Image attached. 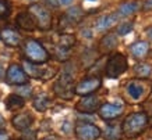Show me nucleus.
Masks as SVG:
<instances>
[{"label": "nucleus", "instance_id": "f257e3e1", "mask_svg": "<svg viewBox=\"0 0 152 140\" xmlns=\"http://www.w3.org/2000/svg\"><path fill=\"white\" fill-rule=\"evenodd\" d=\"M148 126V117L145 113H134L130 114L123 122V133L127 137H135L141 135L145 128Z\"/></svg>", "mask_w": 152, "mask_h": 140}, {"label": "nucleus", "instance_id": "f03ea898", "mask_svg": "<svg viewBox=\"0 0 152 140\" xmlns=\"http://www.w3.org/2000/svg\"><path fill=\"white\" fill-rule=\"evenodd\" d=\"M24 53L27 61L32 64H43L49 60V53L46 49L35 39H28L24 43Z\"/></svg>", "mask_w": 152, "mask_h": 140}, {"label": "nucleus", "instance_id": "7ed1b4c3", "mask_svg": "<svg viewBox=\"0 0 152 140\" xmlns=\"http://www.w3.org/2000/svg\"><path fill=\"white\" fill-rule=\"evenodd\" d=\"M127 67H129V61H127V57L121 53H115L112 54L106 63L105 67V75L107 78H115L120 76L121 74H124L127 71Z\"/></svg>", "mask_w": 152, "mask_h": 140}, {"label": "nucleus", "instance_id": "20e7f679", "mask_svg": "<svg viewBox=\"0 0 152 140\" xmlns=\"http://www.w3.org/2000/svg\"><path fill=\"white\" fill-rule=\"evenodd\" d=\"M55 89V93L59 97L64 100H70L73 99V96L75 95L74 93V85H73V75L69 74L67 71L61 74V76L57 79V82L53 86Z\"/></svg>", "mask_w": 152, "mask_h": 140}, {"label": "nucleus", "instance_id": "39448f33", "mask_svg": "<svg viewBox=\"0 0 152 140\" xmlns=\"http://www.w3.org/2000/svg\"><path fill=\"white\" fill-rule=\"evenodd\" d=\"M29 14L34 17L37 27L42 31H48L52 27V14L50 11L43 7L42 4H31L29 6Z\"/></svg>", "mask_w": 152, "mask_h": 140}, {"label": "nucleus", "instance_id": "423d86ee", "mask_svg": "<svg viewBox=\"0 0 152 140\" xmlns=\"http://www.w3.org/2000/svg\"><path fill=\"white\" fill-rule=\"evenodd\" d=\"M102 85V81L96 76H89L87 79H83L78 85L74 87V93L80 96H89L91 93L96 92Z\"/></svg>", "mask_w": 152, "mask_h": 140}, {"label": "nucleus", "instance_id": "0eeeda50", "mask_svg": "<svg viewBox=\"0 0 152 140\" xmlns=\"http://www.w3.org/2000/svg\"><path fill=\"white\" fill-rule=\"evenodd\" d=\"M101 135V129L92 123H78L75 126V136L80 140H96Z\"/></svg>", "mask_w": 152, "mask_h": 140}, {"label": "nucleus", "instance_id": "6e6552de", "mask_svg": "<svg viewBox=\"0 0 152 140\" xmlns=\"http://www.w3.org/2000/svg\"><path fill=\"white\" fill-rule=\"evenodd\" d=\"M6 81L10 85H27L28 75L24 72V69L17 64H11L6 72Z\"/></svg>", "mask_w": 152, "mask_h": 140}, {"label": "nucleus", "instance_id": "1a4fd4ad", "mask_svg": "<svg viewBox=\"0 0 152 140\" xmlns=\"http://www.w3.org/2000/svg\"><path fill=\"white\" fill-rule=\"evenodd\" d=\"M99 99L95 97V96H84L83 99L80 100L77 105H75V110L78 113H83V114H92L95 113L98 108H99Z\"/></svg>", "mask_w": 152, "mask_h": 140}, {"label": "nucleus", "instance_id": "9d476101", "mask_svg": "<svg viewBox=\"0 0 152 140\" xmlns=\"http://www.w3.org/2000/svg\"><path fill=\"white\" fill-rule=\"evenodd\" d=\"M98 113H99V117L105 121H110V119H115V118L120 117L123 114V108L119 107V105H115V104L106 103L102 104L101 107L98 108Z\"/></svg>", "mask_w": 152, "mask_h": 140}, {"label": "nucleus", "instance_id": "9b49d317", "mask_svg": "<svg viewBox=\"0 0 152 140\" xmlns=\"http://www.w3.org/2000/svg\"><path fill=\"white\" fill-rule=\"evenodd\" d=\"M0 39L4 42V45L10 46V47H17L21 43V36L15 29L11 28H4L0 31Z\"/></svg>", "mask_w": 152, "mask_h": 140}, {"label": "nucleus", "instance_id": "f8f14e48", "mask_svg": "<svg viewBox=\"0 0 152 140\" xmlns=\"http://www.w3.org/2000/svg\"><path fill=\"white\" fill-rule=\"evenodd\" d=\"M32 122H34L32 115L28 113L17 114V115H14L13 119H11L13 126L15 128V129H18V131H25V129H28V128L32 125Z\"/></svg>", "mask_w": 152, "mask_h": 140}, {"label": "nucleus", "instance_id": "ddd939ff", "mask_svg": "<svg viewBox=\"0 0 152 140\" xmlns=\"http://www.w3.org/2000/svg\"><path fill=\"white\" fill-rule=\"evenodd\" d=\"M15 22H17V25H18L21 29H24V31H34V29L37 28V22H35L34 17L29 13H27V11L20 13L18 15H17V18H15Z\"/></svg>", "mask_w": 152, "mask_h": 140}, {"label": "nucleus", "instance_id": "4468645a", "mask_svg": "<svg viewBox=\"0 0 152 140\" xmlns=\"http://www.w3.org/2000/svg\"><path fill=\"white\" fill-rule=\"evenodd\" d=\"M117 45H119L117 35L116 33H106L99 42V50H101V53H109L112 50H115Z\"/></svg>", "mask_w": 152, "mask_h": 140}, {"label": "nucleus", "instance_id": "2eb2a0df", "mask_svg": "<svg viewBox=\"0 0 152 140\" xmlns=\"http://www.w3.org/2000/svg\"><path fill=\"white\" fill-rule=\"evenodd\" d=\"M24 72L27 74V75H29V76L32 78H42V79H49V76H52L53 75V71H50V72H46V71H42V69H39L38 67H35V64L29 63V61H24Z\"/></svg>", "mask_w": 152, "mask_h": 140}, {"label": "nucleus", "instance_id": "dca6fc26", "mask_svg": "<svg viewBox=\"0 0 152 140\" xmlns=\"http://www.w3.org/2000/svg\"><path fill=\"white\" fill-rule=\"evenodd\" d=\"M130 51H131L133 57H135V58H142V57H145V56L148 54V51H149V46H148L147 42L140 40V42H137V43L131 45Z\"/></svg>", "mask_w": 152, "mask_h": 140}, {"label": "nucleus", "instance_id": "f3484780", "mask_svg": "<svg viewBox=\"0 0 152 140\" xmlns=\"http://www.w3.org/2000/svg\"><path fill=\"white\" fill-rule=\"evenodd\" d=\"M119 19V14H107V15H103L96 21V29L99 31H105L107 28H110L115 22H117Z\"/></svg>", "mask_w": 152, "mask_h": 140}, {"label": "nucleus", "instance_id": "a211bd4d", "mask_svg": "<svg viewBox=\"0 0 152 140\" xmlns=\"http://www.w3.org/2000/svg\"><path fill=\"white\" fill-rule=\"evenodd\" d=\"M24 104H25V100L18 95H10L6 99V108L10 110V111H15V110L23 108Z\"/></svg>", "mask_w": 152, "mask_h": 140}, {"label": "nucleus", "instance_id": "6ab92c4d", "mask_svg": "<svg viewBox=\"0 0 152 140\" xmlns=\"http://www.w3.org/2000/svg\"><path fill=\"white\" fill-rule=\"evenodd\" d=\"M49 105H50V99L48 97V95L41 93V95L35 96V99H34V108L37 110V111L43 113V111L48 110Z\"/></svg>", "mask_w": 152, "mask_h": 140}, {"label": "nucleus", "instance_id": "aec40b11", "mask_svg": "<svg viewBox=\"0 0 152 140\" xmlns=\"http://www.w3.org/2000/svg\"><path fill=\"white\" fill-rule=\"evenodd\" d=\"M137 10H138V3H137V1H124V3H121V4L119 6V13L117 14L126 17V15L134 14Z\"/></svg>", "mask_w": 152, "mask_h": 140}, {"label": "nucleus", "instance_id": "412c9836", "mask_svg": "<svg viewBox=\"0 0 152 140\" xmlns=\"http://www.w3.org/2000/svg\"><path fill=\"white\" fill-rule=\"evenodd\" d=\"M74 45H75V36L71 33H63L59 36V47H61V49L69 50Z\"/></svg>", "mask_w": 152, "mask_h": 140}, {"label": "nucleus", "instance_id": "4be33fe9", "mask_svg": "<svg viewBox=\"0 0 152 140\" xmlns=\"http://www.w3.org/2000/svg\"><path fill=\"white\" fill-rule=\"evenodd\" d=\"M64 15L71 24H75L83 18V10L80 9L78 6H75V7H71V9L67 10V13Z\"/></svg>", "mask_w": 152, "mask_h": 140}, {"label": "nucleus", "instance_id": "5701e85b", "mask_svg": "<svg viewBox=\"0 0 152 140\" xmlns=\"http://www.w3.org/2000/svg\"><path fill=\"white\" fill-rule=\"evenodd\" d=\"M127 92L134 100H138L142 96V86L137 83V82H131V83L127 85Z\"/></svg>", "mask_w": 152, "mask_h": 140}, {"label": "nucleus", "instance_id": "b1692460", "mask_svg": "<svg viewBox=\"0 0 152 140\" xmlns=\"http://www.w3.org/2000/svg\"><path fill=\"white\" fill-rule=\"evenodd\" d=\"M134 71H135V74H137V76L148 78L152 72V68H151L149 64H138V65H135Z\"/></svg>", "mask_w": 152, "mask_h": 140}, {"label": "nucleus", "instance_id": "393cba45", "mask_svg": "<svg viewBox=\"0 0 152 140\" xmlns=\"http://www.w3.org/2000/svg\"><path fill=\"white\" fill-rule=\"evenodd\" d=\"M131 31H133V22H121L117 27V35H121V36L130 33Z\"/></svg>", "mask_w": 152, "mask_h": 140}, {"label": "nucleus", "instance_id": "a878e982", "mask_svg": "<svg viewBox=\"0 0 152 140\" xmlns=\"http://www.w3.org/2000/svg\"><path fill=\"white\" fill-rule=\"evenodd\" d=\"M10 15V6L6 0H0V18Z\"/></svg>", "mask_w": 152, "mask_h": 140}, {"label": "nucleus", "instance_id": "bb28decb", "mask_svg": "<svg viewBox=\"0 0 152 140\" xmlns=\"http://www.w3.org/2000/svg\"><path fill=\"white\" fill-rule=\"evenodd\" d=\"M17 93L23 99L24 97H29V96L32 95V89H31V86H28V85H21V87H18V90H17Z\"/></svg>", "mask_w": 152, "mask_h": 140}, {"label": "nucleus", "instance_id": "cd10ccee", "mask_svg": "<svg viewBox=\"0 0 152 140\" xmlns=\"http://www.w3.org/2000/svg\"><path fill=\"white\" fill-rule=\"evenodd\" d=\"M21 140H37V132L25 129L21 133Z\"/></svg>", "mask_w": 152, "mask_h": 140}, {"label": "nucleus", "instance_id": "c85d7f7f", "mask_svg": "<svg viewBox=\"0 0 152 140\" xmlns=\"http://www.w3.org/2000/svg\"><path fill=\"white\" fill-rule=\"evenodd\" d=\"M56 57L60 60V61H64V60L69 58V50L66 49H61V47H57V50H56Z\"/></svg>", "mask_w": 152, "mask_h": 140}, {"label": "nucleus", "instance_id": "c756f323", "mask_svg": "<svg viewBox=\"0 0 152 140\" xmlns=\"http://www.w3.org/2000/svg\"><path fill=\"white\" fill-rule=\"evenodd\" d=\"M106 136H107L109 139H117V137H119V129H117V128L109 126L106 129Z\"/></svg>", "mask_w": 152, "mask_h": 140}, {"label": "nucleus", "instance_id": "7c9ffc66", "mask_svg": "<svg viewBox=\"0 0 152 140\" xmlns=\"http://www.w3.org/2000/svg\"><path fill=\"white\" fill-rule=\"evenodd\" d=\"M144 11H152V0H145L142 6Z\"/></svg>", "mask_w": 152, "mask_h": 140}, {"label": "nucleus", "instance_id": "2f4dec72", "mask_svg": "<svg viewBox=\"0 0 152 140\" xmlns=\"http://www.w3.org/2000/svg\"><path fill=\"white\" fill-rule=\"evenodd\" d=\"M63 131L66 132V133H70V122L66 121L64 123H63Z\"/></svg>", "mask_w": 152, "mask_h": 140}, {"label": "nucleus", "instance_id": "473e14b6", "mask_svg": "<svg viewBox=\"0 0 152 140\" xmlns=\"http://www.w3.org/2000/svg\"><path fill=\"white\" fill-rule=\"evenodd\" d=\"M46 3L50 4L52 7H57V6H59V1H57V0H46Z\"/></svg>", "mask_w": 152, "mask_h": 140}, {"label": "nucleus", "instance_id": "72a5a7b5", "mask_svg": "<svg viewBox=\"0 0 152 140\" xmlns=\"http://www.w3.org/2000/svg\"><path fill=\"white\" fill-rule=\"evenodd\" d=\"M4 126H6V122H4V118L0 115V132L4 129Z\"/></svg>", "mask_w": 152, "mask_h": 140}, {"label": "nucleus", "instance_id": "f704fd0d", "mask_svg": "<svg viewBox=\"0 0 152 140\" xmlns=\"http://www.w3.org/2000/svg\"><path fill=\"white\" fill-rule=\"evenodd\" d=\"M42 140H60V137H57V136H55V135H50V136H46V137H43Z\"/></svg>", "mask_w": 152, "mask_h": 140}, {"label": "nucleus", "instance_id": "c9c22d12", "mask_svg": "<svg viewBox=\"0 0 152 140\" xmlns=\"http://www.w3.org/2000/svg\"><path fill=\"white\" fill-rule=\"evenodd\" d=\"M83 35H84L85 38H92V33L88 31V29H84V31H83Z\"/></svg>", "mask_w": 152, "mask_h": 140}, {"label": "nucleus", "instance_id": "e433bc0d", "mask_svg": "<svg viewBox=\"0 0 152 140\" xmlns=\"http://www.w3.org/2000/svg\"><path fill=\"white\" fill-rule=\"evenodd\" d=\"M0 140H9V137H7V135H6V133L0 132Z\"/></svg>", "mask_w": 152, "mask_h": 140}, {"label": "nucleus", "instance_id": "4c0bfd02", "mask_svg": "<svg viewBox=\"0 0 152 140\" xmlns=\"http://www.w3.org/2000/svg\"><path fill=\"white\" fill-rule=\"evenodd\" d=\"M147 35H148V38H149V39H152V27L147 29Z\"/></svg>", "mask_w": 152, "mask_h": 140}, {"label": "nucleus", "instance_id": "58836bf2", "mask_svg": "<svg viewBox=\"0 0 152 140\" xmlns=\"http://www.w3.org/2000/svg\"><path fill=\"white\" fill-rule=\"evenodd\" d=\"M71 1H73V0H60V3H61V4H64V6L70 4V3H71Z\"/></svg>", "mask_w": 152, "mask_h": 140}, {"label": "nucleus", "instance_id": "ea45409f", "mask_svg": "<svg viewBox=\"0 0 152 140\" xmlns=\"http://www.w3.org/2000/svg\"><path fill=\"white\" fill-rule=\"evenodd\" d=\"M3 74H4V71H3V65H1V63H0V79L3 78Z\"/></svg>", "mask_w": 152, "mask_h": 140}, {"label": "nucleus", "instance_id": "a19ab883", "mask_svg": "<svg viewBox=\"0 0 152 140\" xmlns=\"http://www.w3.org/2000/svg\"><path fill=\"white\" fill-rule=\"evenodd\" d=\"M89 1H95V0H89Z\"/></svg>", "mask_w": 152, "mask_h": 140}]
</instances>
